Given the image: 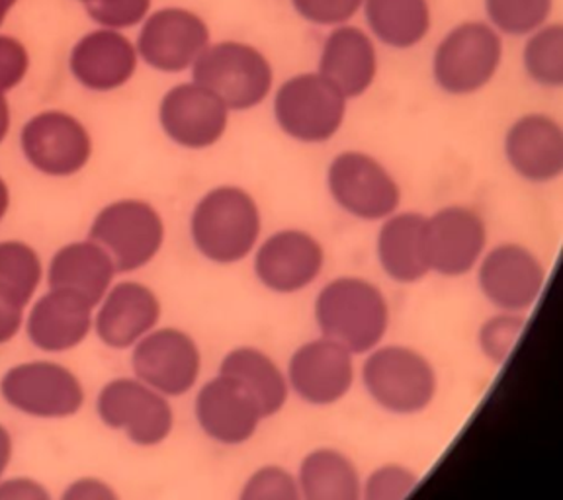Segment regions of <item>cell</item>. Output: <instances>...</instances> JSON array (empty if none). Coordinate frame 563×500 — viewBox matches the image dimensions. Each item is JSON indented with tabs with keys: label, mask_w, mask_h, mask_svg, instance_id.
Wrapping results in <instances>:
<instances>
[{
	"label": "cell",
	"mask_w": 563,
	"mask_h": 500,
	"mask_svg": "<svg viewBox=\"0 0 563 500\" xmlns=\"http://www.w3.org/2000/svg\"><path fill=\"white\" fill-rule=\"evenodd\" d=\"M321 336L364 356L384 343L391 309L379 286L358 276H339L317 293L313 305Z\"/></svg>",
	"instance_id": "6da1fadb"
},
{
	"label": "cell",
	"mask_w": 563,
	"mask_h": 500,
	"mask_svg": "<svg viewBox=\"0 0 563 500\" xmlns=\"http://www.w3.org/2000/svg\"><path fill=\"white\" fill-rule=\"evenodd\" d=\"M263 235V211L241 186H218L203 193L190 215V237L202 258L231 266L253 256Z\"/></svg>",
	"instance_id": "7a4b0ae2"
},
{
	"label": "cell",
	"mask_w": 563,
	"mask_h": 500,
	"mask_svg": "<svg viewBox=\"0 0 563 500\" xmlns=\"http://www.w3.org/2000/svg\"><path fill=\"white\" fill-rule=\"evenodd\" d=\"M362 386L369 399L397 416L421 414L439 393V374L432 362L405 344H379L364 354Z\"/></svg>",
	"instance_id": "3957f363"
},
{
	"label": "cell",
	"mask_w": 563,
	"mask_h": 500,
	"mask_svg": "<svg viewBox=\"0 0 563 500\" xmlns=\"http://www.w3.org/2000/svg\"><path fill=\"white\" fill-rule=\"evenodd\" d=\"M503 35L482 20L452 27L432 53V79L450 97H472L501 69Z\"/></svg>",
	"instance_id": "277c9868"
},
{
	"label": "cell",
	"mask_w": 563,
	"mask_h": 500,
	"mask_svg": "<svg viewBox=\"0 0 563 500\" xmlns=\"http://www.w3.org/2000/svg\"><path fill=\"white\" fill-rule=\"evenodd\" d=\"M194 82L211 90L231 112H249L273 95L268 57L245 42L210 44L192 67Z\"/></svg>",
	"instance_id": "5b68a950"
},
{
	"label": "cell",
	"mask_w": 563,
	"mask_h": 500,
	"mask_svg": "<svg viewBox=\"0 0 563 500\" xmlns=\"http://www.w3.org/2000/svg\"><path fill=\"white\" fill-rule=\"evenodd\" d=\"M349 100L319 73H299L276 88L273 112L280 132L306 145H321L343 130Z\"/></svg>",
	"instance_id": "8992f818"
},
{
	"label": "cell",
	"mask_w": 563,
	"mask_h": 500,
	"mask_svg": "<svg viewBox=\"0 0 563 500\" xmlns=\"http://www.w3.org/2000/svg\"><path fill=\"white\" fill-rule=\"evenodd\" d=\"M88 238L104 248L118 274L137 273L165 245V221L150 202L125 198L98 211Z\"/></svg>",
	"instance_id": "52a82bcc"
},
{
	"label": "cell",
	"mask_w": 563,
	"mask_h": 500,
	"mask_svg": "<svg viewBox=\"0 0 563 500\" xmlns=\"http://www.w3.org/2000/svg\"><path fill=\"white\" fill-rule=\"evenodd\" d=\"M327 190L346 215L368 223H382L401 205L396 176L364 151H343L329 163Z\"/></svg>",
	"instance_id": "ba28073f"
},
{
	"label": "cell",
	"mask_w": 563,
	"mask_h": 500,
	"mask_svg": "<svg viewBox=\"0 0 563 500\" xmlns=\"http://www.w3.org/2000/svg\"><path fill=\"white\" fill-rule=\"evenodd\" d=\"M0 396L18 413L44 421H62L79 414L85 387L79 376L59 362L16 364L0 379Z\"/></svg>",
	"instance_id": "9c48e42d"
},
{
	"label": "cell",
	"mask_w": 563,
	"mask_h": 500,
	"mask_svg": "<svg viewBox=\"0 0 563 500\" xmlns=\"http://www.w3.org/2000/svg\"><path fill=\"white\" fill-rule=\"evenodd\" d=\"M98 419L140 448H157L175 429L170 399L135 378L110 379L97 397Z\"/></svg>",
	"instance_id": "30bf717a"
},
{
	"label": "cell",
	"mask_w": 563,
	"mask_h": 500,
	"mask_svg": "<svg viewBox=\"0 0 563 500\" xmlns=\"http://www.w3.org/2000/svg\"><path fill=\"white\" fill-rule=\"evenodd\" d=\"M475 273L479 291L493 308L522 315L537 305L548 280L540 256L520 243L487 248Z\"/></svg>",
	"instance_id": "8fae6325"
},
{
	"label": "cell",
	"mask_w": 563,
	"mask_h": 500,
	"mask_svg": "<svg viewBox=\"0 0 563 500\" xmlns=\"http://www.w3.org/2000/svg\"><path fill=\"white\" fill-rule=\"evenodd\" d=\"M133 376L173 399L190 393L202 374V351L192 334L161 326L132 348Z\"/></svg>",
	"instance_id": "7c38bea8"
},
{
	"label": "cell",
	"mask_w": 563,
	"mask_h": 500,
	"mask_svg": "<svg viewBox=\"0 0 563 500\" xmlns=\"http://www.w3.org/2000/svg\"><path fill=\"white\" fill-rule=\"evenodd\" d=\"M323 243L303 229L288 227L276 231L253 253L256 280L264 290L278 296H294L313 286L325 268Z\"/></svg>",
	"instance_id": "4fadbf2b"
},
{
	"label": "cell",
	"mask_w": 563,
	"mask_h": 500,
	"mask_svg": "<svg viewBox=\"0 0 563 500\" xmlns=\"http://www.w3.org/2000/svg\"><path fill=\"white\" fill-rule=\"evenodd\" d=\"M354 358L352 352L325 336L301 344L286 368L290 393L311 407L341 403L356 381Z\"/></svg>",
	"instance_id": "5bb4252c"
},
{
	"label": "cell",
	"mask_w": 563,
	"mask_h": 500,
	"mask_svg": "<svg viewBox=\"0 0 563 500\" xmlns=\"http://www.w3.org/2000/svg\"><path fill=\"white\" fill-rule=\"evenodd\" d=\"M489 233L479 211L446 205L427 215V253L431 274L464 278L474 273L487 251Z\"/></svg>",
	"instance_id": "9a60e30c"
},
{
	"label": "cell",
	"mask_w": 563,
	"mask_h": 500,
	"mask_svg": "<svg viewBox=\"0 0 563 500\" xmlns=\"http://www.w3.org/2000/svg\"><path fill=\"white\" fill-rule=\"evenodd\" d=\"M194 414L200 431L221 446H243L266 421L255 397L220 371L200 387Z\"/></svg>",
	"instance_id": "2e32d148"
},
{
	"label": "cell",
	"mask_w": 563,
	"mask_h": 500,
	"mask_svg": "<svg viewBox=\"0 0 563 500\" xmlns=\"http://www.w3.org/2000/svg\"><path fill=\"white\" fill-rule=\"evenodd\" d=\"M210 45V27L186 9L153 12L141 27L137 55L153 69L180 73L190 69Z\"/></svg>",
	"instance_id": "e0dca14e"
},
{
	"label": "cell",
	"mask_w": 563,
	"mask_h": 500,
	"mask_svg": "<svg viewBox=\"0 0 563 500\" xmlns=\"http://www.w3.org/2000/svg\"><path fill=\"white\" fill-rule=\"evenodd\" d=\"M228 105L211 90L198 82L170 88L161 108L158 120L168 140L185 149H208L228 132Z\"/></svg>",
	"instance_id": "ac0fdd59"
},
{
	"label": "cell",
	"mask_w": 563,
	"mask_h": 500,
	"mask_svg": "<svg viewBox=\"0 0 563 500\" xmlns=\"http://www.w3.org/2000/svg\"><path fill=\"white\" fill-rule=\"evenodd\" d=\"M22 149L27 163L47 176H73L92 155V141L85 125L65 112H44L22 130Z\"/></svg>",
	"instance_id": "d6986e66"
},
{
	"label": "cell",
	"mask_w": 563,
	"mask_h": 500,
	"mask_svg": "<svg viewBox=\"0 0 563 500\" xmlns=\"http://www.w3.org/2000/svg\"><path fill=\"white\" fill-rule=\"evenodd\" d=\"M515 175L530 185H550L563 175V127L552 115L530 112L510 123L503 141Z\"/></svg>",
	"instance_id": "ffe728a7"
},
{
	"label": "cell",
	"mask_w": 563,
	"mask_h": 500,
	"mask_svg": "<svg viewBox=\"0 0 563 500\" xmlns=\"http://www.w3.org/2000/svg\"><path fill=\"white\" fill-rule=\"evenodd\" d=\"M161 315V299L150 286L135 280L118 281L98 303L92 329L108 348L128 351L157 329Z\"/></svg>",
	"instance_id": "44dd1931"
},
{
	"label": "cell",
	"mask_w": 563,
	"mask_h": 500,
	"mask_svg": "<svg viewBox=\"0 0 563 500\" xmlns=\"http://www.w3.org/2000/svg\"><path fill=\"white\" fill-rule=\"evenodd\" d=\"M376 40L362 27L344 24L327 34L317 73L331 82L346 100L361 98L378 79Z\"/></svg>",
	"instance_id": "7402d4cb"
},
{
	"label": "cell",
	"mask_w": 563,
	"mask_h": 500,
	"mask_svg": "<svg viewBox=\"0 0 563 500\" xmlns=\"http://www.w3.org/2000/svg\"><path fill=\"white\" fill-rule=\"evenodd\" d=\"M95 326V305L79 293L49 290L35 301L26 319V334L37 351L63 354L87 341Z\"/></svg>",
	"instance_id": "603a6c76"
},
{
	"label": "cell",
	"mask_w": 563,
	"mask_h": 500,
	"mask_svg": "<svg viewBox=\"0 0 563 500\" xmlns=\"http://www.w3.org/2000/svg\"><path fill=\"white\" fill-rule=\"evenodd\" d=\"M137 69V49L115 30L90 32L70 53V70L80 85L110 92L123 87Z\"/></svg>",
	"instance_id": "cb8c5ba5"
},
{
	"label": "cell",
	"mask_w": 563,
	"mask_h": 500,
	"mask_svg": "<svg viewBox=\"0 0 563 500\" xmlns=\"http://www.w3.org/2000/svg\"><path fill=\"white\" fill-rule=\"evenodd\" d=\"M376 255L382 270L397 284H417L431 274L427 253V215L419 211H396L376 238Z\"/></svg>",
	"instance_id": "d4e9b609"
},
{
	"label": "cell",
	"mask_w": 563,
	"mask_h": 500,
	"mask_svg": "<svg viewBox=\"0 0 563 500\" xmlns=\"http://www.w3.org/2000/svg\"><path fill=\"white\" fill-rule=\"evenodd\" d=\"M115 270L112 258L95 241H75L62 246L47 266L49 290L79 293L98 308L108 290L114 286Z\"/></svg>",
	"instance_id": "484cf974"
},
{
	"label": "cell",
	"mask_w": 563,
	"mask_h": 500,
	"mask_svg": "<svg viewBox=\"0 0 563 500\" xmlns=\"http://www.w3.org/2000/svg\"><path fill=\"white\" fill-rule=\"evenodd\" d=\"M218 371L239 381L255 397L256 403L263 409L264 419H273L288 403L290 386L286 369H282L271 354L256 346H238L229 351Z\"/></svg>",
	"instance_id": "4316f807"
},
{
	"label": "cell",
	"mask_w": 563,
	"mask_h": 500,
	"mask_svg": "<svg viewBox=\"0 0 563 500\" xmlns=\"http://www.w3.org/2000/svg\"><path fill=\"white\" fill-rule=\"evenodd\" d=\"M296 479L301 500L362 499L361 469L341 449H311L301 459Z\"/></svg>",
	"instance_id": "83f0119b"
},
{
	"label": "cell",
	"mask_w": 563,
	"mask_h": 500,
	"mask_svg": "<svg viewBox=\"0 0 563 500\" xmlns=\"http://www.w3.org/2000/svg\"><path fill=\"white\" fill-rule=\"evenodd\" d=\"M362 14L368 34L391 49H413L429 35L432 12L429 0H364Z\"/></svg>",
	"instance_id": "f1b7e54d"
},
{
	"label": "cell",
	"mask_w": 563,
	"mask_h": 500,
	"mask_svg": "<svg viewBox=\"0 0 563 500\" xmlns=\"http://www.w3.org/2000/svg\"><path fill=\"white\" fill-rule=\"evenodd\" d=\"M44 278V264L34 246L22 241L0 243V290L7 291L24 308L35 296Z\"/></svg>",
	"instance_id": "f546056e"
},
{
	"label": "cell",
	"mask_w": 563,
	"mask_h": 500,
	"mask_svg": "<svg viewBox=\"0 0 563 500\" xmlns=\"http://www.w3.org/2000/svg\"><path fill=\"white\" fill-rule=\"evenodd\" d=\"M522 67L538 87H563V26L548 22L527 35Z\"/></svg>",
	"instance_id": "4dcf8cb0"
},
{
	"label": "cell",
	"mask_w": 563,
	"mask_h": 500,
	"mask_svg": "<svg viewBox=\"0 0 563 500\" xmlns=\"http://www.w3.org/2000/svg\"><path fill=\"white\" fill-rule=\"evenodd\" d=\"M487 24L501 35L527 37L545 26L554 12V0H484Z\"/></svg>",
	"instance_id": "1f68e13d"
},
{
	"label": "cell",
	"mask_w": 563,
	"mask_h": 500,
	"mask_svg": "<svg viewBox=\"0 0 563 500\" xmlns=\"http://www.w3.org/2000/svg\"><path fill=\"white\" fill-rule=\"evenodd\" d=\"M525 329H527V315L497 311L479 325L477 331L479 352L495 366H503L509 360L515 346L519 344Z\"/></svg>",
	"instance_id": "d6a6232c"
},
{
	"label": "cell",
	"mask_w": 563,
	"mask_h": 500,
	"mask_svg": "<svg viewBox=\"0 0 563 500\" xmlns=\"http://www.w3.org/2000/svg\"><path fill=\"white\" fill-rule=\"evenodd\" d=\"M238 500H301V492L296 475L271 464L246 477Z\"/></svg>",
	"instance_id": "836d02e7"
},
{
	"label": "cell",
	"mask_w": 563,
	"mask_h": 500,
	"mask_svg": "<svg viewBox=\"0 0 563 500\" xmlns=\"http://www.w3.org/2000/svg\"><path fill=\"white\" fill-rule=\"evenodd\" d=\"M419 485V475L404 464H384L362 477L361 500H405Z\"/></svg>",
	"instance_id": "e575fe53"
},
{
	"label": "cell",
	"mask_w": 563,
	"mask_h": 500,
	"mask_svg": "<svg viewBox=\"0 0 563 500\" xmlns=\"http://www.w3.org/2000/svg\"><path fill=\"white\" fill-rule=\"evenodd\" d=\"M291 9L313 26L336 27L351 24L362 12L364 0H290Z\"/></svg>",
	"instance_id": "d590c367"
},
{
	"label": "cell",
	"mask_w": 563,
	"mask_h": 500,
	"mask_svg": "<svg viewBox=\"0 0 563 500\" xmlns=\"http://www.w3.org/2000/svg\"><path fill=\"white\" fill-rule=\"evenodd\" d=\"M151 0H92L87 2L90 18L108 30L137 26L147 18Z\"/></svg>",
	"instance_id": "8d00e7d4"
},
{
	"label": "cell",
	"mask_w": 563,
	"mask_h": 500,
	"mask_svg": "<svg viewBox=\"0 0 563 500\" xmlns=\"http://www.w3.org/2000/svg\"><path fill=\"white\" fill-rule=\"evenodd\" d=\"M30 67L26 47L14 37L0 35V92L16 87Z\"/></svg>",
	"instance_id": "74e56055"
},
{
	"label": "cell",
	"mask_w": 563,
	"mask_h": 500,
	"mask_svg": "<svg viewBox=\"0 0 563 500\" xmlns=\"http://www.w3.org/2000/svg\"><path fill=\"white\" fill-rule=\"evenodd\" d=\"M62 500H122L114 487L98 477H80L63 491Z\"/></svg>",
	"instance_id": "f35d334b"
},
{
	"label": "cell",
	"mask_w": 563,
	"mask_h": 500,
	"mask_svg": "<svg viewBox=\"0 0 563 500\" xmlns=\"http://www.w3.org/2000/svg\"><path fill=\"white\" fill-rule=\"evenodd\" d=\"M24 305L18 303L10 293L0 290V344L10 343L16 338L20 329L24 326Z\"/></svg>",
	"instance_id": "ab89813d"
},
{
	"label": "cell",
	"mask_w": 563,
	"mask_h": 500,
	"mask_svg": "<svg viewBox=\"0 0 563 500\" xmlns=\"http://www.w3.org/2000/svg\"><path fill=\"white\" fill-rule=\"evenodd\" d=\"M0 500H52V495L32 477H12L0 481Z\"/></svg>",
	"instance_id": "60d3db41"
},
{
	"label": "cell",
	"mask_w": 563,
	"mask_h": 500,
	"mask_svg": "<svg viewBox=\"0 0 563 500\" xmlns=\"http://www.w3.org/2000/svg\"><path fill=\"white\" fill-rule=\"evenodd\" d=\"M12 456H14V440H12L9 429L4 424H0V481L9 469Z\"/></svg>",
	"instance_id": "b9f144b4"
},
{
	"label": "cell",
	"mask_w": 563,
	"mask_h": 500,
	"mask_svg": "<svg viewBox=\"0 0 563 500\" xmlns=\"http://www.w3.org/2000/svg\"><path fill=\"white\" fill-rule=\"evenodd\" d=\"M10 127V110L9 102H7V98L4 95L0 92V143L4 141L7 137V133H9Z\"/></svg>",
	"instance_id": "7bdbcfd3"
},
{
	"label": "cell",
	"mask_w": 563,
	"mask_h": 500,
	"mask_svg": "<svg viewBox=\"0 0 563 500\" xmlns=\"http://www.w3.org/2000/svg\"><path fill=\"white\" fill-rule=\"evenodd\" d=\"M10 205V192L7 182L0 178V221L4 220Z\"/></svg>",
	"instance_id": "ee69618b"
},
{
	"label": "cell",
	"mask_w": 563,
	"mask_h": 500,
	"mask_svg": "<svg viewBox=\"0 0 563 500\" xmlns=\"http://www.w3.org/2000/svg\"><path fill=\"white\" fill-rule=\"evenodd\" d=\"M16 4V0H0V26L4 22V18L9 14V10Z\"/></svg>",
	"instance_id": "f6af8a7d"
},
{
	"label": "cell",
	"mask_w": 563,
	"mask_h": 500,
	"mask_svg": "<svg viewBox=\"0 0 563 500\" xmlns=\"http://www.w3.org/2000/svg\"><path fill=\"white\" fill-rule=\"evenodd\" d=\"M82 2H85V4H87V2H92V0H82Z\"/></svg>",
	"instance_id": "bcb514c9"
}]
</instances>
